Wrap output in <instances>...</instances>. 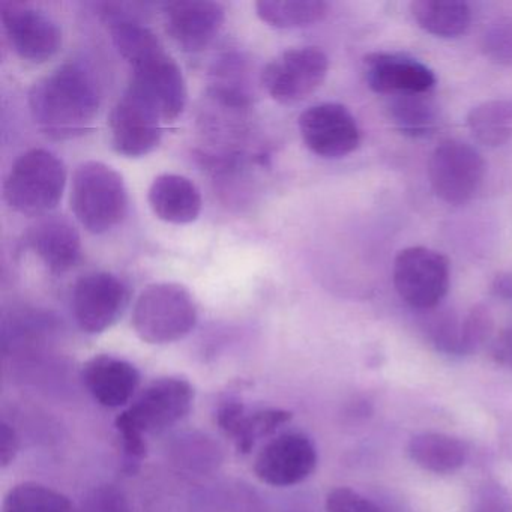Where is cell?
<instances>
[{"label": "cell", "instance_id": "obj_17", "mask_svg": "<svg viewBox=\"0 0 512 512\" xmlns=\"http://www.w3.org/2000/svg\"><path fill=\"white\" fill-rule=\"evenodd\" d=\"M25 244L55 275L71 271L82 260V239L65 217L38 220L26 233Z\"/></svg>", "mask_w": 512, "mask_h": 512}, {"label": "cell", "instance_id": "obj_25", "mask_svg": "<svg viewBox=\"0 0 512 512\" xmlns=\"http://www.w3.org/2000/svg\"><path fill=\"white\" fill-rule=\"evenodd\" d=\"M466 124L476 142L499 148L512 137V104L503 100L478 104L470 110Z\"/></svg>", "mask_w": 512, "mask_h": 512}, {"label": "cell", "instance_id": "obj_26", "mask_svg": "<svg viewBox=\"0 0 512 512\" xmlns=\"http://www.w3.org/2000/svg\"><path fill=\"white\" fill-rule=\"evenodd\" d=\"M4 512H77L61 491L38 482H22L8 491Z\"/></svg>", "mask_w": 512, "mask_h": 512}, {"label": "cell", "instance_id": "obj_1", "mask_svg": "<svg viewBox=\"0 0 512 512\" xmlns=\"http://www.w3.org/2000/svg\"><path fill=\"white\" fill-rule=\"evenodd\" d=\"M29 109L50 139H76L91 130L100 109V91L92 74L71 62L32 86Z\"/></svg>", "mask_w": 512, "mask_h": 512}, {"label": "cell", "instance_id": "obj_6", "mask_svg": "<svg viewBox=\"0 0 512 512\" xmlns=\"http://www.w3.org/2000/svg\"><path fill=\"white\" fill-rule=\"evenodd\" d=\"M392 281L398 296L415 310L436 308L445 299L451 281L446 256L427 247L398 251L392 266Z\"/></svg>", "mask_w": 512, "mask_h": 512}, {"label": "cell", "instance_id": "obj_34", "mask_svg": "<svg viewBox=\"0 0 512 512\" xmlns=\"http://www.w3.org/2000/svg\"><path fill=\"white\" fill-rule=\"evenodd\" d=\"M17 452H19V436L7 421H2L0 424V466H10L16 460Z\"/></svg>", "mask_w": 512, "mask_h": 512}, {"label": "cell", "instance_id": "obj_27", "mask_svg": "<svg viewBox=\"0 0 512 512\" xmlns=\"http://www.w3.org/2000/svg\"><path fill=\"white\" fill-rule=\"evenodd\" d=\"M481 50L493 64L512 67V17H500L485 28Z\"/></svg>", "mask_w": 512, "mask_h": 512}, {"label": "cell", "instance_id": "obj_13", "mask_svg": "<svg viewBox=\"0 0 512 512\" xmlns=\"http://www.w3.org/2000/svg\"><path fill=\"white\" fill-rule=\"evenodd\" d=\"M298 125L305 146L326 160L347 157L361 143L358 122L343 104H316L299 116Z\"/></svg>", "mask_w": 512, "mask_h": 512}, {"label": "cell", "instance_id": "obj_33", "mask_svg": "<svg viewBox=\"0 0 512 512\" xmlns=\"http://www.w3.org/2000/svg\"><path fill=\"white\" fill-rule=\"evenodd\" d=\"M88 512H128L127 502L115 488H101L89 500Z\"/></svg>", "mask_w": 512, "mask_h": 512}, {"label": "cell", "instance_id": "obj_23", "mask_svg": "<svg viewBox=\"0 0 512 512\" xmlns=\"http://www.w3.org/2000/svg\"><path fill=\"white\" fill-rule=\"evenodd\" d=\"M386 112L395 128L412 139L433 136L440 127L439 107L428 94L391 97Z\"/></svg>", "mask_w": 512, "mask_h": 512}, {"label": "cell", "instance_id": "obj_9", "mask_svg": "<svg viewBox=\"0 0 512 512\" xmlns=\"http://www.w3.org/2000/svg\"><path fill=\"white\" fill-rule=\"evenodd\" d=\"M133 79L128 88L145 98L164 122L178 119L187 106V83L178 62L158 47L131 65Z\"/></svg>", "mask_w": 512, "mask_h": 512}, {"label": "cell", "instance_id": "obj_10", "mask_svg": "<svg viewBox=\"0 0 512 512\" xmlns=\"http://www.w3.org/2000/svg\"><path fill=\"white\" fill-rule=\"evenodd\" d=\"M130 301L128 287L109 272H89L76 281L71 296L77 325L86 334L98 335L112 328Z\"/></svg>", "mask_w": 512, "mask_h": 512}, {"label": "cell", "instance_id": "obj_31", "mask_svg": "<svg viewBox=\"0 0 512 512\" xmlns=\"http://www.w3.org/2000/svg\"><path fill=\"white\" fill-rule=\"evenodd\" d=\"M326 512H382L371 500L352 488L338 487L326 497Z\"/></svg>", "mask_w": 512, "mask_h": 512}, {"label": "cell", "instance_id": "obj_35", "mask_svg": "<svg viewBox=\"0 0 512 512\" xmlns=\"http://www.w3.org/2000/svg\"><path fill=\"white\" fill-rule=\"evenodd\" d=\"M493 356L499 364L512 368V326L505 329L494 341Z\"/></svg>", "mask_w": 512, "mask_h": 512}, {"label": "cell", "instance_id": "obj_4", "mask_svg": "<svg viewBox=\"0 0 512 512\" xmlns=\"http://www.w3.org/2000/svg\"><path fill=\"white\" fill-rule=\"evenodd\" d=\"M71 209L80 226L92 235L110 232L128 212L124 178L101 161H86L77 167L71 187Z\"/></svg>", "mask_w": 512, "mask_h": 512}, {"label": "cell", "instance_id": "obj_8", "mask_svg": "<svg viewBox=\"0 0 512 512\" xmlns=\"http://www.w3.org/2000/svg\"><path fill=\"white\" fill-rule=\"evenodd\" d=\"M329 59L317 47L290 49L272 59L262 74L266 92L280 104L305 100L325 82Z\"/></svg>", "mask_w": 512, "mask_h": 512}, {"label": "cell", "instance_id": "obj_32", "mask_svg": "<svg viewBox=\"0 0 512 512\" xmlns=\"http://www.w3.org/2000/svg\"><path fill=\"white\" fill-rule=\"evenodd\" d=\"M470 512H512L511 496L505 488L488 482L476 491Z\"/></svg>", "mask_w": 512, "mask_h": 512}, {"label": "cell", "instance_id": "obj_18", "mask_svg": "<svg viewBox=\"0 0 512 512\" xmlns=\"http://www.w3.org/2000/svg\"><path fill=\"white\" fill-rule=\"evenodd\" d=\"M83 383L101 406L118 409L130 403L140 385V373L131 362L98 355L83 365Z\"/></svg>", "mask_w": 512, "mask_h": 512}, {"label": "cell", "instance_id": "obj_28", "mask_svg": "<svg viewBox=\"0 0 512 512\" xmlns=\"http://www.w3.org/2000/svg\"><path fill=\"white\" fill-rule=\"evenodd\" d=\"M494 320L484 305H476L461 322V356L472 355L490 341Z\"/></svg>", "mask_w": 512, "mask_h": 512}, {"label": "cell", "instance_id": "obj_11", "mask_svg": "<svg viewBox=\"0 0 512 512\" xmlns=\"http://www.w3.org/2000/svg\"><path fill=\"white\" fill-rule=\"evenodd\" d=\"M0 19L14 52L32 64L55 58L62 47L58 23L38 8L16 0L0 4Z\"/></svg>", "mask_w": 512, "mask_h": 512}, {"label": "cell", "instance_id": "obj_22", "mask_svg": "<svg viewBox=\"0 0 512 512\" xmlns=\"http://www.w3.org/2000/svg\"><path fill=\"white\" fill-rule=\"evenodd\" d=\"M410 14L422 31L437 38L461 37L472 23V10L460 0H416Z\"/></svg>", "mask_w": 512, "mask_h": 512}, {"label": "cell", "instance_id": "obj_2", "mask_svg": "<svg viewBox=\"0 0 512 512\" xmlns=\"http://www.w3.org/2000/svg\"><path fill=\"white\" fill-rule=\"evenodd\" d=\"M193 385L182 377H163L145 391L116 418L115 425L128 460L146 455V434L163 433L190 413L194 403Z\"/></svg>", "mask_w": 512, "mask_h": 512}, {"label": "cell", "instance_id": "obj_5", "mask_svg": "<svg viewBox=\"0 0 512 512\" xmlns=\"http://www.w3.org/2000/svg\"><path fill=\"white\" fill-rule=\"evenodd\" d=\"M196 323V302L181 284H152L140 293L134 304V331L148 344L163 346L182 340Z\"/></svg>", "mask_w": 512, "mask_h": 512}, {"label": "cell", "instance_id": "obj_14", "mask_svg": "<svg viewBox=\"0 0 512 512\" xmlns=\"http://www.w3.org/2000/svg\"><path fill=\"white\" fill-rule=\"evenodd\" d=\"M317 466V451L310 437L284 433L272 439L254 461V473L263 484L292 487L305 481Z\"/></svg>", "mask_w": 512, "mask_h": 512}, {"label": "cell", "instance_id": "obj_7", "mask_svg": "<svg viewBox=\"0 0 512 512\" xmlns=\"http://www.w3.org/2000/svg\"><path fill=\"white\" fill-rule=\"evenodd\" d=\"M427 172L437 199L460 206L470 202L481 190L487 166L472 145L451 139L440 143L431 152Z\"/></svg>", "mask_w": 512, "mask_h": 512}, {"label": "cell", "instance_id": "obj_30", "mask_svg": "<svg viewBox=\"0 0 512 512\" xmlns=\"http://www.w3.org/2000/svg\"><path fill=\"white\" fill-rule=\"evenodd\" d=\"M184 442L176 449L182 466L188 469H205L208 464L218 463V448H215L206 437H185Z\"/></svg>", "mask_w": 512, "mask_h": 512}, {"label": "cell", "instance_id": "obj_15", "mask_svg": "<svg viewBox=\"0 0 512 512\" xmlns=\"http://www.w3.org/2000/svg\"><path fill=\"white\" fill-rule=\"evenodd\" d=\"M164 25L173 43L187 53H199L215 40L224 22L226 10L209 0H178L163 7Z\"/></svg>", "mask_w": 512, "mask_h": 512}, {"label": "cell", "instance_id": "obj_20", "mask_svg": "<svg viewBox=\"0 0 512 512\" xmlns=\"http://www.w3.org/2000/svg\"><path fill=\"white\" fill-rule=\"evenodd\" d=\"M148 202L155 217L176 226L194 223L203 208L202 193L197 185L191 179L173 173L154 179Z\"/></svg>", "mask_w": 512, "mask_h": 512}, {"label": "cell", "instance_id": "obj_19", "mask_svg": "<svg viewBox=\"0 0 512 512\" xmlns=\"http://www.w3.org/2000/svg\"><path fill=\"white\" fill-rule=\"evenodd\" d=\"M292 418L289 410L275 407L248 412L239 401H226L217 410L218 427L241 454H250L257 442L277 433Z\"/></svg>", "mask_w": 512, "mask_h": 512}, {"label": "cell", "instance_id": "obj_12", "mask_svg": "<svg viewBox=\"0 0 512 512\" xmlns=\"http://www.w3.org/2000/svg\"><path fill=\"white\" fill-rule=\"evenodd\" d=\"M160 113L133 89L127 88L110 112V142L122 157L142 158L151 154L163 137Z\"/></svg>", "mask_w": 512, "mask_h": 512}, {"label": "cell", "instance_id": "obj_3", "mask_svg": "<svg viewBox=\"0 0 512 512\" xmlns=\"http://www.w3.org/2000/svg\"><path fill=\"white\" fill-rule=\"evenodd\" d=\"M67 187L64 161L47 149H31L17 158L5 179L4 196L13 211L44 218L61 203Z\"/></svg>", "mask_w": 512, "mask_h": 512}, {"label": "cell", "instance_id": "obj_36", "mask_svg": "<svg viewBox=\"0 0 512 512\" xmlns=\"http://www.w3.org/2000/svg\"><path fill=\"white\" fill-rule=\"evenodd\" d=\"M490 290L497 299L512 302V271L497 274L491 281Z\"/></svg>", "mask_w": 512, "mask_h": 512}, {"label": "cell", "instance_id": "obj_29", "mask_svg": "<svg viewBox=\"0 0 512 512\" xmlns=\"http://www.w3.org/2000/svg\"><path fill=\"white\" fill-rule=\"evenodd\" d=\"M461 322L451 313L434 317L428 325V335L434 346L446 355L461 356Z\"/></svg>", "mask_w": 512, "mask_h": 512}, {"label": "cell", "instance_id": "obj_21", "mask_svg": "<svg viewBox=\"0 0 512 512\" xmlns=\"http://www.w3.org/2000/svg\"><path fill=\"white\" fill-rule=\"evenodd\" d=\"M410 458L433 473H452L466 464L469 449L463 440L445 433H419L407 446Z\"/></svg>", "mask_w": 512, "mask_h": 512}, {"label": "cell", "instance_id": "obj_24", "mask_svg": "<svg viewBox=\"0 0 512 512\" xmlns=\"http://www.w3.org/2000/svg\"><path fill=\"white\" fill-rule=\"evenodd\" d=\"M256 13L266 25L277 29H299L322 22L329 14V4L322 0H260Z\"/></svg>", "mask_w": 512, "mask_h": 512}, {"label": "cell", "instance_id": "obj_16", "mask_svg": "<svg viewBox=\"0 0 512 512\" xmlns=\"http://www.w3.org/2000/svg\"><path fill=\"white\" fill-rule=\"evenodd\" d=\"M364 74L371 91L388 97L430 94L437 83L427 65L400 53H370L364 58Z\"/></svg>", "mask_w": 512, "mask_h": 512}]
</instances>
